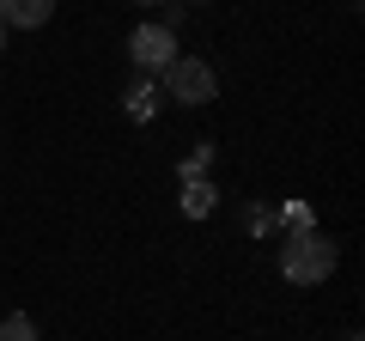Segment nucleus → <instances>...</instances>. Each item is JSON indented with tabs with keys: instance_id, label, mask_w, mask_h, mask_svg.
<instances>
[{
	"instance_id": "1",
	"label": "nucleus",
	"mask_w": 365,
	"mask_h": 341,
	"mask_svg": "<svg viewBox=\"0 0 365 341\" xmlns=\"http://www.w3.org/2000/svg\"><path fill=\"white\" fill-rule=\"evenodd\" d=\"M341 263V250L329 232H317V225H304V232L280 238V275L292 280V287H317V280H329Z\"/></svg>"
},
{
	"instance_id": "2",
	"label": "nucleus",
	"mask_w": 365,
	"mask_h": 341,
	"mask_svg": "<svg viewBox=\"0 0 365 341\" xmlns=\"http://www.w3.org/2000/svg\"><path fill=\"white\" fill-rule=\"evenodd\" d=\"M158 79H165V98H177V104H189V110L213 98V67L207 61H189V55H177Z\"/></svg>"
},
{
	"instance_id": "3",
	"label": "nucleus",
	"mask_w": 365,
	"mask_h": 341,
	"mask_svg": "<svg viewBox=\"0 0 365 341\" xmlns=\"http://www.w3.org/2000/svg\"><path fill=\"white\" fill-rule=\"evenodd\" d=\"M128 55H134V67H146V73H165V67L177 61V31L170 25H134Z\"/></svg>"
},
{
	"instance_id": "4",
	"label": "nucleus",
	"mask_w": 365,
	"mask_h": 341,
	"mask_svg": "<svg viewBox=\"0 0 365 341\" xmlns=\"http://www.w3.org/2000/svg\"><path fill=\"white\" fill-rule=\"evenodd\" d=\"M55 0H0V25H19V31H37L49 25Z\"/></svg>"
},
{
	"instance_id": "5",
	"label": "nucleus",
	"mask_w": 365,
	"mask_h": 341,
	"mask_svg": "<svg viewBox=\"0 0 365 341\" xmlns=\"http://www.w3.org/2000/svg\"><path fill=\"white\" fill-rule=\"evenodd\" d=\"M213 208H220V189H213L207 177H189V183H182V213H189V220H207Z\"/></svg>"
},
{
	"instance_id": "6",
	"label": "nucleus",
	"mask_w": 365,
	"mask_h": 341,
	"mask_svg": "<svg viewBox=\"0 0 365 341\" xmlns=\"http://www.w3.org/2000/svg\"><path fill=\"white\" fill-rule=\"evenodd\" d=\"M122 104H128L134 122H146V116L158 110V92H153V86H128V98H122Z\"/></svg>"
},
{
	"instance_id": "7",
	"label": "nucleus",
	"mask_w": 365,
	"mask_h": 341,
	"mask_svg": "<svg viewBox=\"0 0 365 341\" xmlns=\"http://www.w3.org/2000/svg\"><path fill=\"white\" fill-rule=\"evenodd\" d=\"M0 341H37V323H31V317H6V323H0Z\"/></svg>"
},
{
	"instance_id": "8",
	"label": "nucleus",
	"mask_w": 365,
	"mask_h": 341,
	"mask_svg": "<svg viewBox=\"0 0 365 341\" xmlns=\"http://www.w3.org/2000/svg\"><path fill=\"white\" fill-rule=\"evenodd\" d=\"M207 158H213V146H207V141H201V146H195V153L182 158V183H189V177H201V170H207Z\"/></svg>"
},
{
	"instance_id": "9",
	"label": "nucleus",
	"mask_w": 365,
	"mask_h": 341,
	"mask_svg": "<svg viewBox=\"0 0 365 341\" xmlns=\"http://www.w3.org/2000/svg\"><path fill=\"white\" fill-rule=\"evenodd\" d=\"M280 220H287L292 232H304V225H311V208H299V201H292V208H280Z\"/></svg>"
},
{
	"instance_id": "10",
	"label": "nucleus",
	"mask_w": 365,
	"mask_h": 341,
	"mask_svg": "<svg viewBox=\"0 0 365 341\" xmlns=\"http://www.w3.org/2000/svg\"><path fill=\"white\" fill-rule=\"evenodd\" d=\"M274 225H280V220H274L268 208H250V232H274Z\"/></svg>"
},
{
	"instance_id": "11",
	"label": "nucleus",
	"mask_w": 365,
	"mask_h": 341,
	"mask_svg": "<svg viewBox=\"0 0 365 341\" xmlns=\"http://www.w3.org/2000/svg\"><path fill=\"white\" fill-rule=\"evenodd\" d=\"M134 6H165V0H134Z\"/></svg>"
},
{
	"instance_id": "12",
	"label": "nucleus",
	"mask_w": 365,
	"mask_h": 341,
	"mask_svg": "<svg viewBox=\"0 0 365 341\" xmlns=\"http://www.w3.org/2000/svg\"><path fill=\"white\" fill-rule=\"evenodd\" d=\"M0 49H6V25H0Z\"/></svg>"
},
{
	"instance_id": "13",
	"label": "nucleus",
	"mask_w": 365,
	"mask_h": 341,
	"mask_svg": "<svg viewBox=\"0 0 365 341\" xmlns=\"http://www.w3.org/2000/svg\"><path fill=\"white\" fill-rule=\"evenodd\" d=\"M182 6H201V0H182Z\"/></svg>"
},
{
	"instance_id": "14",
	"label": "nucleus",
	"mask_w": 365,
	"mask_h": 341,
	"mask_svg": "<svg viewBox=\"0 0 365 341\" xmlns=\"http://www.w3.org/2000/svg\"><path fill=\"white\" fill-rule=\"evenodd\" d=\"M347 341H359V335H347Z\"/></svg>"
}]
</instances>
